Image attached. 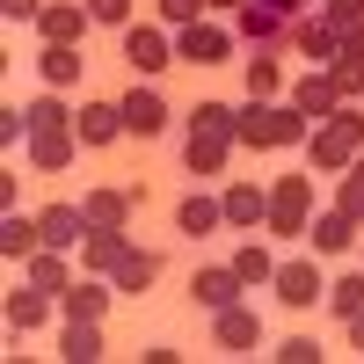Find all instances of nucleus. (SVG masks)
<instances>
[{"mask_svg": "<svg viewBox=\"0 0 364 364\" xmlns=\"http://www.w3.org/2000/svg\"><path fill=\"white\" fill-rule=\"evenodd\" d=\"M321 22H336V29L364 22V0H328V8H321Z\"/></svg>", "mask_w": 364, "mask_h": 364, "instance_id": "41", "label": "nucleus"}, {"mask_svg": "<svg viewBox=\"0 0 364 364\" xmlns=\"http://www.w3.org/2000/svg\"><path fill=\"white\" fill-rule=\"evenodd\" d=\"M321 8H328V0H321Z\"/></svg>", "mask_w": 364, "mask_h": 364, "instance_id": "46", "label": "nucleus"}, {"mask_svg": "<svg viewBox=\"0 0 364 364\" xmlns=\"http://www.w3.org/2000/svg\"><path fill=\"white\" fill-rule=\"evenodd\" d=\"M284 51H299V58H314V66H328V58L343 51V29L321 22V15H291V22H284Z\"/></svg>", "mask_w": 364, "mask_h": 364, "instance_id": "8", "label": "nucleus"}, {"mask_svg": "<svg viewBox=\"0 0 364 364\" xmlns=\"http://www.w3.org/2000/svg\"><path fill=\"white\" fill-rule=\"evenodd\" d=\"M291 109L306 117V124H321V117H336V109H343V95H336V80H328V66H314V73H299V80H291Z\"/></svg>", "mask_w": 364, "mask_h": 364, "instance_id": "12", "label": "nucleus"}, {"mask_svg": "<svg viewBox=\"0 0 364 364\" xmlns=\"http://www.w3.org/2000/svg\"><path fill=\"white\" fill-rule=\"evenodd\" d=\"M175 58H182V66H226V58H233V29H219V22L175 29Z\"/></svg>", "mask_w": 364, "mask_h": 364, "instance_id": "6", "label": "nucleus"}, {"mask_svg": "<svg viewBox=\"0 0 364 364\" xmlns=\"http://www.w3.org/2000/svg\"><path fill=\"white\" fill-rule=\"evenodd\" d=\"M58 357H66V364H95V357H109L102 321H66V328H58Z\"/></svg>", "mask_w": 364, "mask_h": 364, "instance_id": "25", "label": "nucleus"}, {"mask_svg": "<svg viewBox=\"0 0 364 364\" xmlns=\"http://www.w3.org/2000/svg\"><path fill=\"white\" fill-rule=\"evenodd\" d=\"M109 284H117V299H139V291H154V284H161V255H154V248H132L124 262L109 269Z\"/></svg>", "mask_w": 364, "mask_h": 364, "instance_id": "23", "label": "nucleus"}, {"mask_svg": "<svg viewBox=\"0 0 364 364\" xmlns=\"http://www.w3.org/2000/svg\"><path fill=\"white\" fill-rule=\"evenodd\" d=\"M124 66L146 73V80L168 73V66H175V29H161V22H132V29H124Z\"/></svg>", "mask_w": 364, "mask_h": 364, "instance_id": "4", "label": "nucleus"}, {"mask_svg": "<svg viewBox=\"0 0 364 364\" xmlns=\"http://www.w3.org/2000/svg\"><path fill=\"white\" fill-rule=\"evenodd\" d=\"M240 291H248V284H240V269H233V262H204L197 277H190V299H197L204 314H219V306H233Z\"/></svg>", "mask_w": 364, "mask_h": 364, "instance_id": "13", "label": "nucleus"}, {"mask_svg": "<svg viewBox=\"0 0 364 364\" xmlns=\"http://www.w3.org/2000/svg\"><path fill=\"white\" fill-rule=\"evenodd\" d=\"M240 139H219V132H190L182 139V175H226Z\"/></svg>", "mask_w": 364, "mask_h": 364, "instance_id": "17", "label": "nucleus"}, {"mask_svg": "<svg viewBox=\"0 0 364 364\" xmlns=\"http://www.w3.org/2000/svg\"><path fill=\"white\" fill-rule=\"evenodd\" d=\"M73 132H80V146H117L124 139V102H80Z\"/></svg>", "mask_w": 364, "mask_h": 364, "instance_id": "16", "label": "nucleus"}, {"mask_svg": "<svg viewBox=\"0 0 364 364\" xmlns=\"http://www.w3.org/2000/svg\"><path fill=\"white\" fill-rule=\"evenodd\" d=\"M321 211V197H314V175L299 168V175H277L269 182V219H262V233H277V240H306V219Z\"/></svg>", "mask_w": 364, "mask_h": 364, "instance_id": "3", "label": "nucleus"}, {"mask_svg": "<svg viewBox=\"0 0 364 364\" xmlns=\"http://www.w3.org/2000/svg\"><path fill=\"white\" fill-rule=\"evenodd\" d=\"M233 269H240V284H269V277H277V255H269L262 240H240V255H233Z\"/></svg>", "mask_w": 364, "mask_h": 364, "instance_id": "31", "label": "nucleus"}, {"mask_svg": "<svg viewBox=\"0 0 364 364\" xmlns=\"http://www.w3.org/2000/svg\"><path fill=\"white\" fill-rule=\"evenodd\" d=\"M168 95H161V87H132V95H124V132L132 139H161L168 132Z\"/></svg>", "mask_w": 364, "mask_h": 364, "instance_id": "14", "label": "nucleus"}, {"mask_svg": "<svg viewBox=\"0 0 364 364\" xmlns=\"http://www.w3.org/2000/svg\"><path fill=\"white\" fill-rule=\"evenodd\" d=\"M109 299H117L109 277H73L66 291H58V314H66V321H102V314H109Z\"/></svg>", "mask_w": 364, "mask_h": 364, "instance_id": "15", "label": "nucleus"}, {"mask_svg": "<svg viewBox=\"0 0 364 364\" xmlns=\"http://www.w3.org/2000/svg\"><path fill=\"white\" fill-rule=\"evenodd\" d=\"M233 37L248 44V51H269V44L284 51V15L262 8V0H240V8H233Z\"/></svg>", "mask_w": 364, "mask_h": 364, "instance_id": "9", "label": "nucleus"}, {"mask_svg": "<svg viewBox=\"0 0 364 364\" xmlns=\"http://www.w3.org/2000/svg\"><path fill=\"white\" fill-rule=\"evenodd\" d=\"M87 15L102 29H132V0H87Z\"/></svg>", "mask_w": 364, "mask_h": 364, "instance_id": "38", "label": "nucleus"}, {"mask_svg": "<svg viewBox=\"0 0 364 364\" xmlns=\"http://www.w3.org/2000/svg\"><path fill=\"white\" fill-rule=\"evenodd\" d=\"M22 117H29V132H58V124H73V109L58 102V87H44L37 102H22Z\"/></svg>", "mask_w": 364, "mask_h": 364, "instance_id": "32", "label": "nucleus"}, {"mask_svg": "<svg viewBox=\"0 0 364 364\" xmlns=\"http://www.w3.org/2000/svg\"><path fill=\"white\" fill-rule=\"evenodd\" d=\"M80 66H87V58H80V44H44V51H37L44 87H73V80H80Z\"/></svg>", "mask_w": 364, "mask_h": 364, "instance_id": "29", "label": "nucleus"}, {"mask_svg": "<svg viewBox=\"0 0 364 364\" xmlns=\"http://www.w3.org/2000/svg\"><path fill=\"white\" fill-rule=\"evenodd\" d=\"M277 44H269V51H248V102H269V95H277V87H284V66H277Z\"/></svg>", "mask_w": 364, "mask_h": 364, "instance_id": "30", "label": "nucleus"}, {"mask_svg": "<svg viewBox=\"0 0 364 364\" xmlns=\"http://www.w3.org/2000/svg\"><path fill=\"white\" fill-rule=\"evenodd\" d=\"M233 124H240V109H226V102H197V109H190V132H219V139H233Z\"/></svg>", "mask_w": 364, "mask_h": 364, "instance_id": "34", "label": "nucleus"}, {"mask_svg": "<svg viewBox=\"0 0 364 364\" xmlns=\"http://www.w3.org/2000/svg\"><path fill=\"white\" fill-rule=\"evenodd\" d=\"M73 154H80V132H73V124H58V132H29V139H22L29 175H66Z\"/></svg>", "mask_w": 364, "mask_h": 364, "instance_id": "5", "label": "nucleus"}, {"mask_svg": "<svg viewBox=\"0 0 364 364\" xmlns=\"http://www.w3.org/2000/svg\"><path fill=\"white\" fill-rule=\"evenodd\" d=\"M204 8H240V0H204Z\"/></svg>", "mask_w": 364, "mask_h": 364, "instance_id": "45", "label": "nucleus"}, {"mask_svg": "<svg viewBox=\"0 0 364 364\" xmlns=\"http://www.w3.org/2000/svg\"><path fill=\"white\" fill-rule=\"evenodd\" d=\"M219 211H226V226L255 233V226L269 219V190H255V182H226V190H219Z\"/></svg>", "mask_w": 364, "mask_h": 364, "instance_id": "18", "label": "nucleus"}, {"mask_svg": "<svg viewBox=\"0 0 364 364\" xmlns=\"http://www.w3.org/2000/svg\"><path fill=\"white\" fill-rule=\"evenodd\" d=\"M262 8H277V15L291 22V15H306V0H262Z\"/></svg>", "mask_w": 364, "mask_h": 364, "instance_id": "43", "label": "nucleus"}, {"mask_svg": "<svg viewBox=\"0 0 364 364\" xmlns=\"http://www.w3.org/2000/svg\"><path fill=\"white\" fill-rule=\"evenodd\" d=\"M357 233H364V226L350 219L343 204H328V211H314V219H306V240H314V255H343Z\"/></svg>", "mask_w": 364, "mask_h": 364, "instance_id": "19", "label": "nucleus"}, {"mask_svg": "<svg viewBox=\"0 0 364 364\" xmlns=\"http://www.w3.org/2000/svg\"><path fill=\"white\" fill-rule=\"evenodd\" d=\"M87 0H44V15H37V37L44 44H80L87 37Z\"/></svg>", "mask_w": 364, "mask_h": 364, "instance_id": "11", "label": "nucleus"}, {"mask_svg": "<svg viewBox=\"0 0 364 364\" xmlns=\"http://www.w3.org/2000/svg\"><path fill=\"white\" fill-rule=\"evenodd\" d=\"M22 284H37V291H66L73 284V262H66V248H37L22 262Z\"/></svg>", "mask_w": 364, "mask_h": 364, "instance_id": "26", "label": "nucleus"}, {"mask_svg": "<svg viewBox=\"0 0 364 364\" xmlns=\"http://www.w3.org/2000/svg\"><path fill=\"white\" fill-rule=\"evenodd\" d=\"M277 357H284V364H321L328 350H321L314 336H291V343H277Z\"/></svg>", "mask_w": 364, "mask_h": 364, "instance_id": "39", "label": "nucleus"}, {"mask_svg": "<svg viewBox=\"0 0 364 364\" xmlns=\"http://www.w3.org/2000/svg\"><path fill=\"white\" fill-rule=\"evenodd\" d=\"M328 306H336L343 321H350V314H364V269H350V277L328 284Z\"/></svg>", "mask_w": 364, "mask_h": 364, "instance_id": "35", "label": "nucleus"}, {"mask_svg": "<svg viewBox=\"0 0 364 364\" xmlns=\"http://www.w3.org/2000/svg\"><path fill=\"white\" fill-rule=\"evenodd\" d=\"M51 306H58V291H37V284L8 291V336H37V328L51 321Z\"/></svg>", "mask_w": 364, "mask_h": 364, "instance_id": "21", "label": "nucleus"}, {"mask_svg": "<svg viewBox=\"0 0 364 364\" xmlns=\"http://www.w3.org/2000/svg\"><path fill=\"white\" fill-rule=\"evenodd\" d=\"M357 154H364V109L357 102H343L336 117H321V124L306 132V168L314 175H343Z\"/></svg>", "mask_w": 364, "mask_h": 364, "instance_id": "1", "label": "nucleus"}, {"mask_svg": "<svg viewBox=\"0 0 364 364\" xmlns=\"http://www.w3.org/2000/svg\"><path fill=\"white\" fill-rule=\"evenodd\" d=\"M350 350L364 357V314H350Z\"/></svg>", "mask_w": 364, "mask_h": 364, "instance_id": "44", "label": "nucleus"}, {"mask_svg": "<svg viewBox=\"0 0 364 364\" xmlns=\"http://www.w3.org/2000/svg\"><path fill=\"white\" fill-rule=\"evenodd\" d=\"M15 139H29V117L8 102V109H0V146H8V154H15Z\"/></svg>", "mask_w": 364, "mask_h": 364, "instance_id": "40", "label": "nucleus"}, {"mask_svg": "<svg viewBox=\"0 0 364 364\" xmlns=\"http://www.w3.org/2000/svg\"><path fill=\"white\" fill-rule=\"evenodd\" d=\"M328 80H336L343 102H357V95H364V58H357V51H336V58H328Z\"/></svg>", "mask_w": 364, "mask_h": 364, "instance_id": "33", "label": "nucleus"}, {"mask_svg": "<svg viewBox=\"0 0 364 364\" xmlns=\"http://www.w3.org/2000/svg\"><path fill=\"white\" fill-rule=\"evenodd\" d=\"M37 248H44V226L22 219V211H8V219H0V255H8V262H29Z\"/></svg>", "mask_w": 364, "mask_h": 364, "instance_id": "27", "label": "nucleus"}, {"mask_svg": "<svg viewBox=\"0 0 364 364\" xmlns=\"http://www.w3.org/2000/svg\"><path fill=\"white\" fill-rule=\"evenodd\" d=\"M336 204H343V211H350V219L364 226V154H357V161L343 168V190H336Z\"/></svg>", "mask_w": 364, "mask_h": 364, "instance_id": "36", "label": "nucleus"}, {"mask_svg": "<svg viewBox=\"0 0 364 364\" xmlns=\"http://www.w3.org/2000/svg\"><path fill=\"white\" fill-rule=\"evenodd\" d=\"M139 197H146V190H117V182H102V190H87L80 204H87V219H95V226H132Z\"/></svg>", "mask_w": 364, "mask_h": 364, "instance_id": "24", "label": "nucleus"}, {"mask_svg": "<svg viewBox=\"0 0 364 364\" xmlns=\"http://www.w3.org/2000/svg\"><path fill=\"white\" fill-rule=\"evenodd\" d=\"M154 15H161V29H190V22H204V0H154Z\"/></svg>", "mask_w": 364, "mask_h": 364, "instance_id": "37", "label": "nucleus"}, {"mask_svg": "<svg viewBox=\"0 0 364 364\" xmlns=\"http://www.w3.org/2000/svg\"><path fill=\"white\" fill-rule=\"evenodd\" d=\"M269 284H277L284 306H314V299H328V277H321L314 262H277V277H269Z\"/></svg>", "mask_w": 364, "mask_h": 364, "instance_id": "22", "label": "nucleus"}, {"mask_svg": "<svg viewBox=\"0 0 364 364\" xmlns=\"http://www.w3.org/2000/svg\"><path fill=\"white\" fill-rule=\"evenodd\" d=\"M37 226H44V248H80L87 233H95V219H87V204H44L37 211Z\"/></svg>", "mask_w": 364, "mask_h": 364, "instance_id": "10", "label": "nucleus"}, {"mask_svg": "<svg viewBox=\"0 0 364 364\" xmlns=\"http://www.w3.org/2000/svg\"><path fill=\"white\" fill-rule=\"evenodd\" d=\"M211 343H219V350H233V357L262 350V321H255V306H248V299H233V306H219V314H211Z\"/></svg>", "mask_w": 364, "mask_h": 364, "instance_id": "7", "label": "nucleus"}, {"mask_svg": "<svg viewBox=\"0 0 364 364\" xmlns=\"http://www.w3.org/2000/svg\"><path fill=\"white\" fill-rule=\"evenodd\" d=\"M226 226V211H219V197H182L175 204V233H190V240H204V233H219Z\"/></svg>", "mask_w": 364, "mask_h": 364, "instance_id": "28", "label": "nucleus"}, {"mask_svg": "<svg viewBox=\"0 0 364 364\" xmlns=\"http://www.w3.org/2000/svg\"><path fill=\"white\" fill-rule=\"evenodd\" d=\"M306 117H299L291 102H248L240 109V124H233V139L248 146V154H291V146H306Z\"/></svg>", "mask_w": 364, "mask_h": 364, "instance_id": "2", "label": "nucleus"}, {"mask_svg": "<svg viewBox=\"0 0 364 364\" xmlns=\"http://www.w3.org/2000/svg\"><path fill=\"white\" fill-rule=\"evenodd\" d=\"M0 15H8V22H29V29H37V15H44V0H0Z\"/></svg>", "mask_w": 364, "mask_h": 364, "instance_id": "42", "label": "nucleus"}, {"mask_svg": "<svg viewBox=\"0 0 364 364\" xmlns=\"http://www.w3.org/2000/svg\"><path fill=\"white\" fill-rule=\"evenodd\" d=\"M124 255H132V240H124V226H95V233L80 240V269H87V277H109V269L124 262Z\"/></svg>", "mask_w": 364, "mask_h": 364, "instance_id": "20", "label": "nucleus"}]
</instances>
